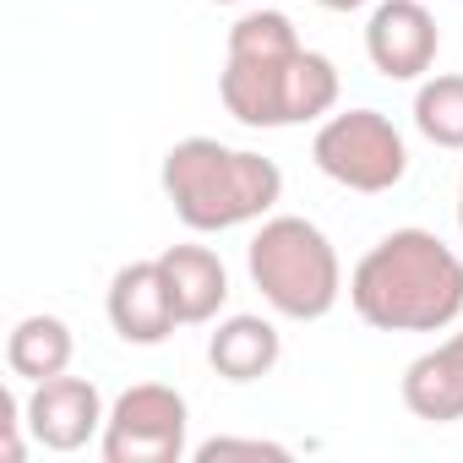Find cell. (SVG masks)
<instances>
[{
	"mask_svg": "<svg viewBox=\"0 0 463 463\" xmlns=\"http://www.w3.org/2000/svg\"><path fill=\"white\" fill-rule=\"evenodd\" d=\"M441 28L425 0H376L365 23V55L387 82H420L436 66Z\"/></svg>",
	"mask_w": 463,
	"mask_h": 463,
	"instance_id": "8",
	"label": "cell"
},
{
	"mask_svg": "<svg viewBox=\"0 0 463 463\" xmlns=\"http://www.w3.org/2000/svg\"><path fill=\"white\" fill-rule=\"evenodd\" d=\"M311 164L344 191L382 196L409 175V142L382 109H344L317 126Z\"/></svg>",
	"mask_w": 463,
	"mask_h": 463,
	"instance_id": "5",
	"label": "cell"
},
{
	"mask_svg": "<svg viewBox=\"0 0 463 463\" xmlns=\"http://www.w3.org/2000/svg\"><path fill=\"white\" fill-rule=\"evenodd\" d=\"M196 463H218V458H289V447L284 441H262V436H213V441H202L196 452H191Z\"/></svg>",
	"mask_w": 463,
	"mask_h": 463,
	"instance_id": "15",
	"label": "cell"
},
{
	"mask_svg": "<svg viewBox=\"0 0 463 463\" xmlns=\"http://www.w3.org/2000/svg\"><path fill=\"white\" fill-rule=\"evenodd\" d=\"M158 268H164V284H169L180 327H202V322H213L223 311V300H229V268L218 262L213 246H191V241L169 246L158 257Z\"/></svg>",
	"mask_w": 463,
	"mask_h": 463,
	"instance_id": "11",
	"label": "cell"
},
{
	"mask_svg": "<svg viewBox=\"0 0 463 463\" xmlns=\"http://www.w3.org/2000/svg\"><path fill=\"white\" fill-rule=\"evenodd\" d=\"M0 414H6V420H0V458H6V463H23V458H28V441H23L28 409H23V398L6 392V398H0Z\"/></svg>",
	"mask_w": 463,
	"mask_h": 463,
	"instance_id": "16",
	"label": "cell"
},
{
	"mask_svg": "<svg viewBox=\"0 0 463 463\" xmlns=\"http://www.w3.org/2000/svg\"><path fill=\"white\" fill-rule=\"evenodd\" d=\"M414 131L430 147L463 153V71H441V77L420 82V93H414Z\"/></svg>",
	"mask_w": 463,
	"mask_h": 463,
	"instance_id": "14",
	"label": "cell"
},
{
	"mask_svg": "<svg viewBox=\"0 0 463 463\" xmlns=\"http://www.w3.org/2000/svg\"><path fill=\"white\" fill-rule=\"evenodd\" d=\"M246 273L284 322H322L344 295L333 241L300 213H268L246 246Z\"/></svg>",
	"mask_w": 463,
	"mask_h": 463,
	"instance_id": "4",
	"label": "cell"
},
{
	"mask_svg": "<svg viewBox=\"0 0 463 463\" xmlns=\"http://www.w3.org/2000/svg\"><path fill=\"white\" fill-rule=\"evenodd\" d=\"M104 317H109V327H115L126 344H137V349H153V344H164V338L180 327L158 257H153V262H126V268L109 279Z\"/></svg>",
	"mask_w": 463,
	"mask_h": 463,
	"instance_id": "9",
	"label": "cell"
},
{
	"mask_svg": "<svg viewBox=\"0 0 463 463\" xmlns=\"http://www.w3.org/2000/svg\"><path fill=\"white\" fill-rule=\"evenodd\" d=\"M23 409H28V436L44 452H77L93 436H104V420H109L104 392L88 376H71V371H61L50 382H33Z\"/></svg>",
	"mask_w": 463,
	"mask_h": 463,
	"instance_id": "7",
	"label": "cell"
},
{
	"mask_svg": "<svg viewBox=\"0 0 463 463\" xmlns=\"http://www.w3.org/2000/svg\"><path fill=\"white\" fill-rule=\"evenodd\" d=\"M279 360H284L279 327H273L268 317H251V311L223 317V322L213 327V338H207V365H213L223 382H235V387L262 382Z\"/></svg>",
	"mask_w": 463,
	"mask_h": 463,
	"instance_id": "12",
	"label": "cell"
},
{
	"mask_svg": "<svg viewBox=\"0 0 463 463\" xmlns=\"http://www.w3.org/2000/svg\"><path fill=\"white\" fill-rule=\"evenodd\" d=\"M218 6H251V0H218Z\"/></svg>",
	"mask_w": 463,
	"mask_h": 463,
	"instance_id": "19",
	"label": "cell"
},
{
	"mask_svg": "<svg viewBox=\"0 0 463 463\" xmlns=\"http://www.w3.org/2000/svg\"><path fill=\"white\" fill-rule=\"evenodd\" d=\"M458 229H463V169H458Z\"/></svg>",
	"mask_w": 463,
	"mask_h": 463,
	"instance_id": "18",
	"label": "cell"
},
{
	"mask_svg": "<svg viewBox=\"0 0 463 463\" xmlns=\"http://www.w3.org/2000/svg\"><path fill=\"white\" fill-rule=\"evenodd\" d=\"M403 409L425 425L463 420V333L441 338L436 349L414 354L403 371Z\"/></svg>",
	"mask_w": 463,
	"mask_h": 463,
	"instance_id": "10",
	"label": "cell"
},
{
	"mask_svg": "<svg viewBox=\"0 0 463 463\" xmlns=\"http://www.w3.org/2000/svg\"><path fill=\"white\" fill-rule=\"evenodd\" d=\"M158 185L191 235H223V229L257 223L279 207L284 169L251 147H229L218 137H185L164 153Z\"/></svg>",
	"mask_w": 463,
	"mask_h": 463,
	"instance_id": "3",
	"label": "cell"
},
{
	"mask_svg": "<svg viewBox=\"0 0 463 463\" xmlns=\"http://www.w3.org/2000/svg\"><path fill=\"white\" fill-rule=\"evenodd\" d=\"M71 354H77V338L61 317L39 311V317H23L6 338V365L17 382H50L61 371H71Z\"/></svg>",
	"mask_w": 463,
	"mask_h": 463,
	"instance_id": "13",
	"label": "cell"
},
{
	"mask_svg": "<svg viewBox=\"0 0 463 463\" xmlns=\"http://www.w3.org/2000/svg\"><path fill=\"white\" fill-rule=\"evenodd\" d=\"M349 306L376 333H441L463 317V257L430 229H392L354 262Z\"/></svg>",
	"mask_w": 463,
	"mask_h": 463,
	"instance_id": "2",
	"label": "cell"
},
{
	"mask_svg": "<svg viewBox=\"0 0 463 463\" xmlns=\"http://www.w3.org/2000/svg\"><path fill=\"white\" fill-rule=\"evenodd\" d=\"M218 99L251 131L306 126L333 115L338 104V66L322 50H306L284 12H246L223 39Z\"/></svg>",
	"mask_w": 463,
	"mask_h": 463,
	"instance_id": "1",
	"label": "cell"
},
{
	"mask_svg": "<svg viewBox=\"0 0 463 463\" xmlns=\"http://www.w3.org/2000/svg\"><path fill=\"white\" fill-rule=\"evenodd\" d=\"M322 12H360V6H371V0H317Z\"/></svg>",
	"mask_w": 463,
	"mask_h": 463,
	"instance_id": "17",
	"label": "cell"
},
{
	"mask_svg": "<svg viewBox=\"0 0 463 463\" xmlns=\"http://www.w3.org/2000/svg\"><path fill=\"white\" fill-rule=\"evenodd\" d=\"M191 403L164 382H137L109 403L99 452L104 463H180L191 452Z\"/></svg>",
	"mask_w": 463,
	"mask_h": 463,
	"instance_id": "6",
	"label": "cell"
}]
</instances>
